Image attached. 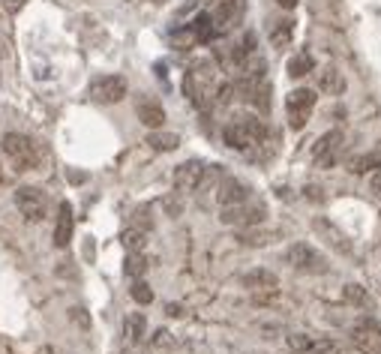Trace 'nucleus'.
I'll return each instance as SVG.
<instances>
[{
  "instance_id": "9d476101",
  "label": "nucleus",
  "mask_w": 381,
  "mask_h": 354,
  "mask_svg": "<svg viewBox=\"0 0 381 354\" xmlns=\"http://www.w3.org/2000/svg\"><path fill=\"white\" fill-rule=\"evenodd\" d=\"M240 13H244L240 0H216V6L207 13L210 15V24H214V36L228 34V30L240 22Z\"/></svg>"
},
{
  "instance_id": "ddd939ff",
  "label": "nucleus",
  "mask_w": 381,
  "mask_h": 354,
  "mask_svg": "<svg viewBox=\"0 0 381 354\" xmlns=\"http://www.w3.org/2000/svg\"><path fill=\"white\" fill-rule=\"evenodd\" d=\"M204 163H198V159H189V163L184 165H177L174 168V189L177 192H195L198 184H202V177H204Z\"/></svg>"
},
{
  "instance_id": "6ab92c4d",
  "label": "nucleus",
  "mask_w": 381,
  "mask_h": 354,
  "mask_svg": "<svg viewBox=\"0 0 381 354\" xmlns=\"http://www.w3.org/2000/svg\"><path fill=\"white\" fill-rule=\"evenodd\" d=\"M73 222H75V216H73V207L66 205H60L57 207V222H54V246H60L64 249L66 244H69V237H73Z\"/></svg>"
},
{
  "instance_id": "4468645a",
  "label": "nucleus",
  "mask_w": 381,
  "mask_h": 354,
  "mask_svg": "<svg viewBox=\"0 0 381 354\" xmlns=\"http://www.w3.org/2000/svg\"><path fill=\"white\" fill-rule=\"evenodd\" d=\"M246 198H253V189H249L244 180H237V177H225L223 184L216 186L219 207H232V205H240V201H246Z\"/></svg>"
},
{
  "instance_id": "f704fd0d",
  "label": "nucleus",
  "mask_w": 381,
  "mask_h": 354,
  "mask_svg": "<svg viewBox=\"0 0 381 354\" xmlns=\"http://www.w3.org/2000/svg\"><path fill=\"white\" fill-rule=\"evenodd\" d=\"M255 354H267V351H255Z\"/></svg>"
},
{
  "instance_id": "c756f323",
  "label": "nucleus",
  "mask_w": 381,
  "mask_h": 354,
  "mask_svg": "<svg viewBox=\"0 0 381 354\" xmlns=\"http://www.w3.org/2000/svg\"><path fill=\"white\" fill-rule=\"evenodd\" d=\"M309 354H343V348H339V342H334V339H318L309 346Z\"/></svg>"
},
{
  "instance_id": "7c9ffc66",
  "label": "nucleus",
  "mask_w": 381,
  "mask_h": 354,
  "mask_svg": "<svg viewBox=\"0 0 381 354\" xmlns=\"http://www.w3.org/2000/svg\"><path fill=\"white\" fill-rule=\"evenodd\" d=\"M309 346H313V339H309L306 333H292V337H288V348L292 351H309Z\"/></svg>"
},
{
  "instance_id": "6e6552de",
  "label": "nucleus",
  "mask_w": 381,
  "mask_h": 354,
  "mask_svg": "<svg viewBox=\"0 0 381 354\" xmlns=\"http://www.w3.org/2000/svg\"><path fill=\"white\" fill-rule=\"evenodd\" d=\"M15 205L18 210H22V216L27 222H39V219H45L48 214V198H45V192L43 189H36V186H22L15 192Z\"/></svg>"
},
{
  "instance_id": "412c9836",
  "label": "nucleus",
  "mask_w": 381,
  "mask_h": 354,
  "mask_svg": "<svg viewBox=\"0 0 381 354\" xmlns=\"http://www.w3.org/2000/svg\"><path fill=\"white\" fill-rule=\"evenodd\" d=\"M274 237H276V231L258 228V226H249L240 231V244L244 246H267V244H274Z\"/></svg>"
},
{
  "instance_id": "cd10ccee",
  "label": "nucleus",
  "mask_w": 381,
  "mask_h": 354,
  "mask_svg": "<svg viewBox=\"0 0 381 354\" xmlns=\"http://www.w3.org/2000/svg\"><path fill=\"white\" fill-rule=\"evenodd\" d=\"M129 295H133L135 303H142V307L154 303V288H150L144 279H135V282H133V291H129Z\"/></svg>"
},
{
  "instance_id": "2eb2a0df",
  "label": "nucleus",
  "mask_w": 381,
  "mask_h": 354,
  "mask_svg": "<svg viewBox=\"0 0 381 354\" xmlns=\"http://www.w3.org/2000/svg\"><path fill=\"white\" fill-rule=\"evenodd\" d=\"M345 87H348L345 75L339 73L334 64H327L324 69H318V90H322V94H327V96H343Z\"/></svg>"
},
{
  "instance_id": "f3484780",
  "label": "nucleus",
  "mask_w": 381,
  "mask_h": 354,
  "mask_svg": "<svg viewBox=\"0 0 381 354\" xmlns=\"http://www.w3.org/2000/svg\"><path fill=\"white\" fill-rule=\"evenodd\" d=\"M267 36H270V45L283 52V48L294 43V22L292 18H274V22L267 24Z\"/></svg>"
},
{
  "instance_id": "c85d7f7f",
  "label": "nucleus",
  "mask_w": 381,
  "mask_h": 354,
  "mask_svg": "<svg viewBox=\"0 0 381 354\" xmlns=\"http://www.w3.org/2000/svg\"><path fill=\"white\" fill-rule=\"evenodd\" d=\"M150 346H154L156 351H168V348H174V337H172L168 330L159 327V330L154 333V339H150Z\"/></svg>"
},
{
  "instance_id": "a211bd4d",
  "label": "nucleus",
  "mask_w": 381,
  "mask_h": 354,
  "mask_svg": "<svg viewBox=\"0 0 381 354\" xmlns=\"http://www.w3.org/2000/svg\"><path fill=\"white\" fill-rule=\"evenodd\" d=\"M352 346L360 351V354H381V333L369 330L364 325H357L352 330Z\"/></svg>"
},
{
  "instance_id": "0eeeda50",
  "label": "nucleus",
  "mask_w": 381,
  "mask_h": 354,
  "mask_svg": "<svg viewBox=\"0 0 381 354\" xmlns=\"http://www.w3.org/2000/svg\"><path fill=\"white\" fill-rule=\"evenodd\" d=\"M315 108V94L306 87H297L288 94L285 99V111H288V126L292 129H304L309 124V115Z\"/></svg>"
},
{
  "instance_id": "a878e982",
  "label": "nucleus",
  "mask_w": 381,
  "mask_h": 354,
  "mask_svg": "<svg viewBox=\"0 0 381 354\" xmlns=\"http://www.w3.org/2000/svg\"><path fill=\"white\" fill-rule=\"evenodd\" d=\"M120 244H124V249L126 252H142L144 249V244H147V231H142V228H126L124 235H120Z\"/></svg>"
},
{
  "instance_id": "dca6fc26",
  "label": "nucleus",
  "mask_w": 381,
  "mask_h": 354,
  "mask_svg": "<svg viewBox=\"0 0 381 354\" xmlns=\"http://www.w3.org/2000/svg\"><path fill=\"white\" fill-rule=\"evenodd\" d=\"M135 115H138V120H142L144 126H150V129H159L165 124V108L156 103V99H150V96H142L135 103Z\"/></svg>"
},
{
  "instance_id": "5701e85b",
  "label": "nucleus",
  "mask_w": 381,
  "mask_h": 354,
  "mask_svg": "<svg viewBox=\"0 0 381 354\" xmlns=\"http://www.w3.org/2000/svg\"><path fill=\"white\" fill-rule=\"evenodd\" d=\"M343 297L357 309H373V297H369V291L364 286H357V282H348V286L343 288Z\"/></svg>"
},
{
  "instance_id": "1a4fd4ad",
  "label": "nucleus",
  "mask_w": 381,
  "mask_h": 354,
  "mask_svg": "<svg viewBox=\"0 0 381 354\" xmlns=\"http://www.w3.org/2000/svg\"><path fill=\"white\" fill-rule=\"evenodd\" d=\"M343 145H345V135L339 133V129H330V133H324V135L313 145V159H315V165H318V168L336 165L339 154H343Z\"/></svg>"
},
{
  "instance_id": "f257e3e1",
  "label": "nucleus",
  "mask_w": 381,
  "mask_h": 354,
  "mask_svg": "<svg viewBox=\"0 0 381 354\" xmlns=\"http://www.w3.org/2000/svg\"><path fill=\"white\" fill-rule=\"evenodd\" d=\"M223 138L232 150H240V154H249L253 147L264 145L267 138V126L264 120H258L255 115H234L223 129Z\"/></svg>"
},
{
  "instance_id": "bb28decb",
  "label": "nucleus",
  "mask_w": 381,
  "mask_h": 354,
  "mask_svg": "<svg viewBox=\"0 0 381 354\" xmlns=\"http://www.w3.org/2000/svg\"><path fill=\"white\" fill-rule=\"evenodd\" d=\"M124 270H126V276L142 279V276H144V270H147V258H144V252H129Z\"/></svg>"
},
{
  "instance_id": "39448f33",
  "label": "nucleus",
  "mask_w": 381,
  "mask_h": 354,
  "mask_svg": "<svg viewBox=\"0 0 381 354\" xmlns=\"http://www.w3.org/2000/svg\"><path fill=\"white\" fill-rule=\"evenodd\" d=\"M267 216V210L262 201H240V205H232V207H223V214H219V219L225 222V226H237V228H249V226H262Z\"/></svg>"
},
{
  "instance_id": "f8f14e48",
  "label": "nucleus",
  "mask_w": 381,
  "mask_h": 354,
  "mask_svg": "<svg viewBox=\"0 0 381 354\" xmlns=\"http://www.w3.org/2000/svg\"><path fill=\"white\" fill-rule=\"evenodd\" d=\"M244 288L253 291L255 297H270V295H276V291H279V276L274 270L255 267V270H249L244 276Z\"/></svg>"
},
{
  "instance_id": "aec40b11",
  "label": "nucleus",
  "mask_w": 381,
  "mask_h": 354,
  "mask_svg": "<svg viewBox=\"0 0 381 354\" xmlns=\"http://www.w3.org/2000/svg\"><path fill=\"white\" fill-rule=\"evenodd\" d=\"M144 333H147V318L142 316V312H129L126 321H124V337H126V342L138 346V342L144 339Z\"/></svg>"
},
{
  "instance_id": "9b49d317",
  "label": "nucleus",
  "mask_w": 381,
  "mask_h": 354,
  "mask_svg": "<svg viewBox=\"0 0 381 354\" xmlns=\"http://www.w3.org/2000/svg\"><path fill=\"white\" fill-rule=\"evenodd\" d=\"M313 231L318 235V240H322L324 246H330L334 252H343V256H348L352 252V240H348V235L339 226H334L330 219L324 216H315L313 219Z\"/></svg>"
},
{
  "instance_id": "20e7f679",
  "label": "nucleus",
  "mask_w": 381,
  "mask_h": 354,
  "mask_svg": "<svg viewBox=\"0 0 381 354\" xmlns=\"http://www.w3.org/2000/svg\"><path fill=\"white\" fill-rule=\"evenodd\" d=\"M285 265L294 267L300 273H327L330 265H327V256H322L315 246L309 244H292L285 249Z\"/></svg>"
},
{
  "instance_id": "2f4dec72",
  "label": "nucleus",
  "mask_w": 381,
  "mask_h": 354,
  "mask_svg": "<svg viewBox=\"0 0 381 354\" xmlns=\"http://www.w3.org/2000/svg\"><path fill=\"white\" fill-rule=\"evenodd\" d=\"M369 196L375 201H381V171H373V175H369Z\"/></svg>"
},
{
  "instance_id": "473e14b6",
  "label": "nucleus",
  "mask_w": 381,
  "mask_h": 354,
  "mask_svg": "<svg viewBox=\"0 0 381 354\" xmlns=\"http://www.w3.org/2000/svg\"><path fill=\"white\" fill-rule=\"evenodd\" d=\"M276 3L283 6V9H294V6H297V0H276Z\"/></svg>"
},
{
  "instance_id": "423d86ee",
  "label": "nucleus",
  "mask_w": 381,
  "mask_h": 354,
  "mask_svg": "<svg viewBox=\"0 0 381 354\" xmlns=\"http://www.w3.org/2000/svg\"><path fill=\"white\" fill-rule=\"evenodd\" d=\"M87 96L99 105H114L126 96V78L124 75H99L90 82Z\"/></svg>"
},
{
  "instance_id": "7ed1b4c3",
  "label": "nucleus",
  "mask_w": 381,
  "mask_h": 354,
  "mask_svg": "<svg viewBox=\"0 0 381 354\" xmlns=\"http://www.w3.org/2000/svg\"><path fill=\"white\" fill-rule=\"evenodd\" d=\"M3 154L9 156V163L15 165V171H33L39 165V159H43L36 141L27 135H18V133L3 135Z\"/></svg>"
},
{
  "instance_id": "f03ea898",
  "label": "nucleus",
  "mask_w": 381,
  "mask_h": 354,
  "mask_svg": "<svg viewBox=\"0 0 381 354\" xmlns=\"http://www.w3.org/2000/svg\"><path fill=\"white\" fill-rule=\"evenodd\" d=\"M186 94L195 105H204L216 96V87H219V75H216V64L214 60H198V64L189 66L186 73Z\"/></svg>"
},
{
  "instance_id": "72a5a7b5",
  "label": "nucleus",
  "mask_w": 381,
  "mask_h": 354,
  "mask_svg": "<svg viewBox=\"0 0 381 354\" xmlns=\"http://www.w3.org/2000/svg\"><path fill=\"white\" fill-rule=\"evenodd\" d=\"M154 3H165V0H154Z\"/></svg>"
},
{
  "instance_id": "b1692460",
  "label": "nucleus",
  "mask_w": 381,
  "mask_h": 354,
  "mask_svg": "<svg viewBox=\"0 0 381 354\" xmlns=\"http://www.w3.org/2000/svg\"><path fill=\"white\" fill-rule=\"evenodd\" d=\"M313 69H315V60L309 52H297L292 60H288V75L292 78H304V75L313 73Z\"/></svg>"
},
{
  "instance_id": "393cba45",
  "label": "nucleus",
  "mask_w": 381,
  "mask_h": 354,
  "mask_svg": "<svg viewBox=\"0 0 381 354\" xmlns=\"http://www.w3.org/2000/svg\"><path fill=\"white\" fill-rule=\"evenodd\" d=\"M147 145L159 150V154H168V150H177L180 147V135L174 133H150L147 135Z\"/></svg>"
},
{
  "instance_id": "4be33fe9",
  "label": "nucleus",
  "mask_w": 381,
  "mask_h": 354,
  "mask_svg": "<svg viewBox=\"0 0 381 354\" xmlns=\"http://www.w3.org/2000/svg\"><path fill=\"white\" fill-rule=\"evenodd\" d=\"M348 171H354V175H373V171H381V150H373V154H360L354 156L352 163H348Z\"/></svg>"
}]
</instances>
